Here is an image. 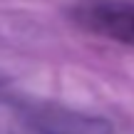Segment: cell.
I'll use <instances>...</instances> for the list:
<instances>
[{
  "instance_id": "1",
  "label": "cell",
  "mask_w": 134,
  "mask_h": 134,
  "mask_svg": "<svg viewBox=\"0 0 134 134\" xmlns=\"http://www.w3.org/2000/svg\"><path fill=\"white\" fill-rule=\"evenodd\" d=\"M72 18L87 32L134 47V3L129 0H85Z\"/></svg>"
}]
</instances>
